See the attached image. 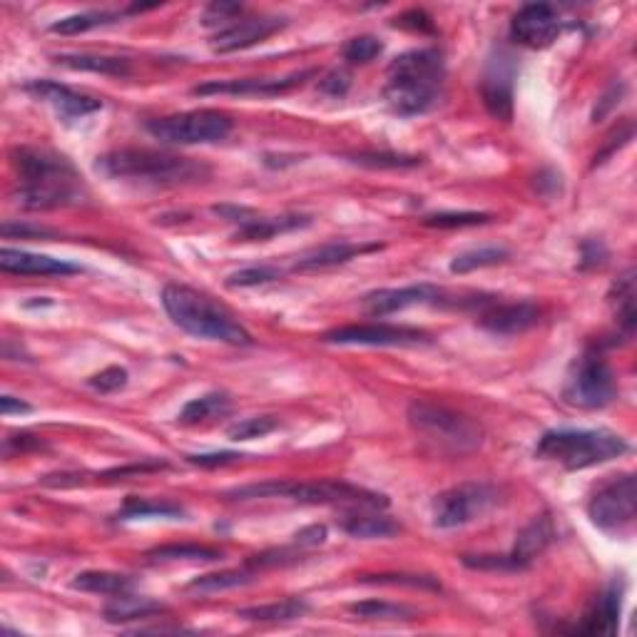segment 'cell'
I'll use <instances>...</instances> for the list:
<instances>
[{
    "label": "cell",
    "instance_id": "1",
    "mask_svg": "<svg viewBox=\"0 0 637 637\" xmlns=\"http://www.w3.org/2000/svg\"><path fill=\"white\" fill-rule=\"evenodd\" d=\"M18 202L25 210H63L85 200V182L68 157L48 147H18Z\"/></svg>",
    "mask_w": 637,
    "mask_h": 637
},
{
    "label": "cell",
    "instance_id": "2",
    "mask_svg": "<svg viewBox=\"0 0 637 637\" xmlns=\"http://www.w3.org/2000/svg\"><path fill=\"white\" fill-rule=\"evenodd\" d=\"M443 80L446 63L436 48L409 50L389 65L384 98L396 115H424L441 103Z\"/></svg>",
    "mask_w": 637,
    "mask_h": 637
},
{
    "label": "cell",
    "instance_id": "3",
    "mask_svg": "<svg viewBox=\"0 0 637 637\" xmlns=\"http://www.w3.org/2000/svg\"><path fill=\"white\" fill-rule=\"evenodd\" d=\"M162 304H165L170 319L197 339L222 341V344L232 346L252 344V336L239 324L237 317L197 289L185 287V284H167L162 289Z\"/></svg>",
    "mask_w": 637,
    "mask_h": 637
},
{
    "label": "cell",
    "instance_id": "4",
    "mask_svg": "<svg viewBox=\"0 0 637 637\" xmlns=\"http://www.w3.org/2000/svg\"><path fill=\"white\" fill-rule=\"evenodd\" d=\"M98 172L110 180L142 182V185H185L210 175L202 162L155 150H115L98 157Z\"/></svg>",
    "mask_w": 637,
    "mask_h": 637
},
{
    "label": "cell",
    "instance_id": "5",
    "mask_svg": "<svg viewBox=\"0 0 637 637\" xmlns=\"http://www.w3.org/2000/svg\"><path fill=\"white\" fill-rule=\"evenodd\" d=\"M628 451V441L613 431L590 428H555L543 433L535 446V458L563 466L565 471H583L600 466Z\"/></svg>",
    "mask_w": 637,
    "mask_h": 637
},
{
    "label": "cell",
    "instance_id": "6",
    "mask_svg": "<svg viewBox=\"0 0 637 637\" xmlns=\"http://www.w3.org/2000/svg\"><path fill=\"white\" fill-rule=\"evenodd\" d=\"M229 498H292L297 503H312V506H349V508H386V496L371 493L366 488H356L341 481H269L254 483V486L229 491Z\"/></svg>",
    "mask_w": 637,
    "mask_h": 637
},
{
    "label": "cell",
    "instance_id": "7",
    "mask_svg": "<svg viewBox=\"0 0 637 637\" xmlns=\"http://www.w3.org/2000/svg\"><path fill=\"white\" fill-rule=\"evenodd\" d=\"M409 424L416 436L424 438L433 448L458 453V456L478 451L486 438L483 426L476 419L431 401H414L409 406Z\"/></svg>",
    "mask_w": 637,
    "mask_h": 637
},
{
    "label": "cell",
    "instance_id": "8",
    "mask_svg": "<svg viewBox=\"0 0 637 637\" xmlns=\"http://www.w3.org/2000/svg\"><path fill=\"white\" fill-rule=\"evenodd\" d=\"M147 132L165 145H210L232 132V120L219 110H192L150 120Z\"/></svg>",
    "mask_w": 637,
    "mask_h": 637
},
{
    "label": "cell",
    "instance_id": "9",
    "mask_svg": "<svg viewBox=\"0 0 637 637\" xmlns=\"http://www.w3.org/2000/svg\"><path fill=\"white\" fill-rule=\"evenodd\" d=\"M565 401L578 409H605L618 396V384L608 361L598 351H585L573 364L563 389Z\"/></svg>",
    "mask_w": 637,
    "mask_h": 637
},
{
    "label": "cell",
    "instance_id": "10",
    "mask_svg": "<svg viewBox=\"0 0 637 637\" xmlns=\"http://www.w3.org/2000/svg\"><path fill=\"white\" fill-rule=\"evenodd\" d=\"M496 503L498 488L491 483H461V486L443 491L433 501V526L443 528V531L468 526L486 516Z\"/></svg>",
    "mask_w": 637,
    "mask_h": 637
},
{
    "label": "cell",
    "instance_id": "11",
    "mask_svg": "<svg viewBox=\"0 0 637 637\" xmlns=\"http://www.w3.org/2000/svg\"><path fill=\"white\" fill-rule=\"evenodd\" d=\"M588 516L600 531L605 533H628L637 516V486L633 473L613 478L598 488L588 503Z\"/></svg>",
    "mask_w": 637,
    "mask_h": 637
},
{
    "label": "cell",
    "instance_id": "12",
    "mask_svg": "<svg viewBox=\"0 0 637 637\" xmlns=\"http://www.w3.org/2000/svg\"><path fill=\"white\" fill-rule=\"evenodd\" d=\"M326 344L344 346H414L426 344L428 336L419 329L391 324H351L329 331L324 336Z\"/></svg>",
    "mask_w": 637,
    "mask_h": 637
},
{
    "label": "cell",
    "instance_id": "13",
    "mask_svg": "<svg viewBox=\"0 0 637 637\" xmlns=\"http://www.w3.org/2000/svg\"><path fill=\"white\" fill-rule=\"evenodd\" d=\"M511 35L526 48H548L560 35V15L553 5L531 3L523 5L511 20Z\"/></svg>",
    "mask_w": 637,
    "mask_h": 637
},
{
    "label": "cell",
    "instance_id": "14",
    "mask_svg": "<svg viewBox=\"0 0 637 637\" xmlns=\"http://www.w3.org/2000/svg\"><path fill=\"white\" fill-rule=\"evenodd\" d=\"M424 304H446V292L433 284H411L401 289H379L364 297V307L371 317H389V314L404 312L409 307H424Z\"/></svg>",
    "mask_w": 637,
    "mask_h": 637
},
{
    "label": "cell",
    "instance_id": "15",
    "mask_svg": "<svg viewBox=\"0 0 637 637\" xmlns=\"http://www.w3.org/2000/svg\"><path fill=\"white\" fill-rule=\"evenodd\" d=\"M25 93L48 103L63 120H80V117L103 110V100L78 93V90L55 83V80H30V83H25Z\"/></svg>",
    "mask_w": 637,
    "mask_h": 637
},
{
    "label": "cell",
    "instance_id": "16",
    "mask_svg": "<svg viewBox=\"0 0 637 637\" xmlns=\"http://www.w3.org/2000/svg\"><path fill=\"white\" fill-rule=\"evenodd\" d=\"M314 70L294 73L289 78H244V80H210L205 85H197L195 95H259V98H274V95L289 93L299 88L307 78H312Z\"/></svg>",
    "mask_w": 637,
    "mask_h": 637
},
{
    "label": "cell",
    "instance_id": "17",
    "mask_svg": "<svg viewBox=\"0 0 637 637\" xmlns=\"http://www.w3.org/2000/svg\"><path fill=\"white\" fill-rule=\"evenodd\" d=\"M287 25V20L277 18V15H262V18H244L232 23L229 28H222L210 40L214 53H234V50L252 48V45L262 43V40L272 38L274 33Z\"/></svg>",
    "mask_w": 637,
    "mask_h": 637
},
{
    "label": "cell",
    "instance_id": "18",
    "mask_svg": "<svg viewBox=\"0 0 637 637\" xmlns=\"http://www.w3.org/2000/svg\"><path fill=\"white\" fill-rule=\"evenodd\" d=\"M540 309L533 302H486L478 324L493 334H523L538 324Z\"/></svg>",
    "mask_w": 637,
    "mask_h": 637
},
{
    "label": "cell",
    "instance_id": "19",
    "mask_svg": "<svg viewBox=\"0 0 637 637\" xmlns=\"http://www.w3.org/2000/svg\"><path fill=\"white\" fill-rule=\"evenodd\" d=\"M0 269L8 274H23V277H68V274L80 272L78 264H70L65 259L10 247L0 252Z\"/></svg>",
    "mask_w": 637,
    "mask_h": 637
},
{
    "label": "cell",
    "instance_id": "20",
    "mask_svg": "<svg viewBox=\"0 0 637 637\" xmlns=\"http://www.w3.org/2000/svg\"><path fill=\"white\" fill-rule=\"evenodd\" d=\"M513 65L508 55H498V60H491L488 73L483 78V100L498 120H511L513 115Z\"/></svg>",
    "mask_w": 637,
    "mask_h": 637
},
{
    "label": "cell",
    "instance_id": "21",
    "mask_svg": "<svg viewBox=\"0 0 637 637\" xmlns=\"http://www.w3.org/2000/svg\"><path fill=\"white\" fill-rule=\"evenodd\" d=\"M553 538H555L553 518H550L548 513L535 516L533 521L523 528L521 535H518L516 548H513L511 553V560L513 565H516V570H526L540 553H545V548L553 543Z\"/></svg>",
    "mask_w": 637,
    "mask_h": 637
},
{
    "label": "cell",
    "instance_id": "22",
    "mask_svg": "<svg viewBox=\"0 0 637 637\" xmlns=\"http://www.w3.org/2000/svg\"><path fill=\"white\" fill-rule=\"evenodd\" d=\"M381 244H351V242H331L324 247L314 249V252L304 254L294 262L297 272H319V269L339 267V264L351 262V259L361 257L366 252H379Z\"/></svg>",
    "mask_w": 637,
    "mask_h": 637
},
{
    "label": "cell",
    "instance_id": "23",
    "mask_svg": "<svg viewBox=\"0 0 637 637\" xmlns=\"http://www.w3.org/2000/svg\"><path fill=\"white\" fill-rule=\"evenodd\" d=\"M344 531L354 538L376 540V538H394L401 533V526L394 518L379 513V508H359L344 521Z\"/></svg>",
    "mask_w": 637,
    "mask_h": 637
},
{
    "label": "cell",
    "instance_id": "24",
    "mask_svg": "<svg viewBox=\"0 0 637 637\" xmlns=\"http://www.w3.org/2000/svg\"><path fill=\"white\" fill-rule=\"evenodd\" d=\"M312 224V219L302 217V214H287V217H247V219H239V229H237V239H272L274 234H282V232H292V229L299 227H307Z\"/></svg>",
    "mask_w": 637,
    "mask_h": 637
},
{
    "label": "cell",
    "instance_id": "25",
    "mask_svg": "<svg viewBox=\"0 0 637 637\" xmlns=\"http://www.w3.org/2000/svg\"><path fill=\"white\" fill-rule=\"evenodd\" d=\"M620 620V593L615 588H610L608 593L600 595L598 603L593 605L588 615H585V623L578 625V633L588 635H610L618 630Z\"/></svg>",
    "mask_w": 637,
    "mask_h": 637
},
{
    "label": "cell",
    "instance_id": "26",
    "mask_svg": "<svg viewBox=\"0 0 637 637\" xmlns=\"http://www.w3.org/2000/svg\"><path fill=\"white\" fill-rule=\"evenodd\" d=\"M160 613H165V605L142 598V595H132V590L130 593L112 595V603H107L105 608V618L110 623H127V620H142Z\"/></svg>",
    "mask_w": 637,
    "mask_h": 637
},
{
    "label": "cell",
    "instance_id": "27",
    "mask_svg": "<svg viewBox=\"0 0 637 637\" xmlns=\"http://www.w3.org/2000/svg\"><path fill=\"white\" fill-rule=\"evenodd\" d=\"M147 558L152 563H214L222 558V550L197 543H172L150 550Z\"/></svg>",
    "mask_w": 637,
    "mask_h": 637
},
{
    "label": "cell",
    "instance_id": "28",
    "mask_svg": "<svg viewBox=\"0 0 637 637\" xmlns=\"http://www.w3.org/2000/svg\"><path fill=\"white\" fill-rule=\"evenodd\" d=\"M232 411V401H229L227 394H205V396H197L192 399L190 404H185V409L180 411V424L187 426H195V424H207V421L214 419H222Z\"/></svg>",
    "mask_w": 637,
    "mask_h": 637
},
{
    "label": "cell",
    "instance_id": "29",
    "mask_svg": "<svg viewBox=\"0 0 637 637\" xmlns=\"http://www.w3.org/2000/svg\"><path fill=\"white\" fill-rule=\"evenodd\" d=\"M309 610V605L299 598L282 600V603L269 605H254V608L237 610L239 618L249 620V623H289V620L302 618Z\"/></svg>",
    "mask_w": 637,
    "mask_h": 637
},
{
    "label": "cell",
    "instance_id": "30",
    "mask_svg": "<svg viewBox=\"0 0 637 637\" xmlns=\"http://www.w3.org/2000/svg\"><path fill=\"white\" fill-rule=\"evenodd\" d=\"M132 578L122 573H110V570H88V573L75 575L73 588L83 593L95 595H122L132 590Z\"/></svg>",
    "mask_w": 637,
    "mask_h": 637
},
{
    "label": "cell",
    "instance_id": "31",
    "mask_svg": "<svg viewBox=\"0 0 637 637\" xmlns=\"http://www.w3.org/2000/svg\"><path fill=\"white\" fill-rule=\"evenodd\" d=\"M257 578V570L254 568H244V570H219V573H207L200 575V578L192 580L187 585L190 593H202V595H212V593H224V590H234V588H244L252 580Z\"/></svg>",
    "mask_w": 637,
    "mask_h": 637
},
{
    "label": "cell",
    "instance_id": "32",
    "mask_svg": "<svg viewBox=\"0 0 637 637\" xmlns=\"http://www.w3.org/2000/svg\"><path fill=\"white\" fill-rule=\"evenodd\" d=\"M349 613L359 620H369V623H404V620H414L416 610L409 605L389 603V600H364V603H354Z\"/></svg>",
    "mask_w": 637,
    "mask_h": 637
},
{
    "label": "cell",
    "instance_id": "33",
    "mask_svg": "<svg viewBox=\"0 0 637 637\" xmlns=\"http://www.w3.org/2000/svg\"><path fill=\"white\" fill-rule=\"evenodd\" d=\"M610 304L615 307L620 326L625 331L635 329V269H625L610 289Z\"/></svg>",
    "mask_w": 637,
    "mask_h": 637
},
{
    "label": "cell",
    "instance_id": "34",
    "mask_svg": "<svg viewBox=\"0 0 637 637\" xmlns=\"http://www.w3.org/2000/svg\"><path fill=\"white\" fill-rule=\"evenodd\" d=\"M55 63L73 70H90V73L103 75H127L130 73V60L125 58H105V55H58Z\"/></svg>",
    "mask_w": 637,
    "mask_h": 637
},
{
    "label": "cell",
    "instance_id": "35",
    "mask_svg": "<svg viewBox=\"0 0 637 637\" xmlns=\"http://www.w3.org/2000/svg\"><path fill=\"white\" fill-rule=\"evenodd\" d=\"M511 257L508 249L503 247H481V249H468V252L458 254L451 262V272L453 274H468L476 272V269L483 267H496V264L506 262Z\"/></svg>",
    "mask_w": 637,
    "mask_h": 637
},
{
    "label": "cell",
    "instance_id": "36",
    "mask_svg": "<svg viewBox=\"0 0 637 637\" xmlns=\"http://www.w3.org/2000/svg\"><path fill=\"white\" fill-rule=\"evenodd\" d=\"M182 506L170 501H147V498H130L117 513V521H135V518H175L182 516Z\"/></svg>",
    "mask_w": 637,
    "mask_h": 637
},
{
    "label": "cell",
    "instance_id": "37",
    "mask_svg": "<svg viewBox=\"0 0 637 637\" xmlns=\"http://www.w3.org/2000/svg\"><path fill=\"white\" fill-rule=\"evenodd\" d=\"M117 15L115 13H105V10H93V13H78V15H68V18L58 20V23L50 25L53 33L60 35H78V33H88V30L100 28V25H110L115 23Z\"/></svg>",
    "mask_w": 637,
    "mask_h": 637
},
{
    "label": "cell",
    "instance_id": "38",
    "mask_svg": "<svg viewBox=\"0 0 637 637\" xmlns=\"http://www.w3.org/2000/svg\"><path fill=\"white\" fill-rule=\"evenodd\" d=\"M384 53V43L374 35H359V38H351L349 43L344 45L341 55L344 60H349L351 65H366L371 60H376L379 55Z\"/></svg>",
    "mask_w": 637,
    "mask_h": 637
},
{
    "label": "cell",
    "instance_id": "39",
    "mask_svg": "<svg viewBox=\"0 0 637 637\" xmlns=\"http://www.w3.org/2000/svg\"><path fill=\"white\" fill-rule=\"evenodd\" d=\"M491 214L483 212H441L431 214L424 219L426 227H438V229H453V227H476V224L491 222Z\"/></svg>",
    "mask_w": 637,
    "mask_h": 637
},
{
    "label": "cell",
    "instance_id": "40",
    "mask_svg": "<svg viewBox=\"0 0 637 637\" xmlns=\"http://www.w3.org/2000/svg\"><path fill=\"white\" fill-rule=\"evenodd\" d=\"M279 426V421L274 416H254V419L237 421L234 426H229V438L232 441H252V438H262L267 433H272Z\"/></svg>",
    "mask_w": 637,
    "mask_h": 637
},
{
    "label": "cell",
    "instance_id": "41",
    "mask_svg": "<svg viewBox=\"0 0 637 637\" xmlns=\"http://www.w3.org/2000/svg\"><path fill=\"white\" fill-rule=\"evenodd\" d=\"M351 162L364 167H389V170H396V167H416L421 165L419 157H404V155H389V152H359V155H349Z\"/></svg>",
    "mask_w": 637,
    "mask_h": 637
},
{
    "label": "cell",
    "instance_id": "42",
    "mask_svg": "<svg viewBox=\"0 0 637 637\" xmlns=\"http://www.w3.org/2000/svg\"><path fill=\"white\" fill-rule=\"evenodd\" d=\"M279 272L272 267H249L239 269L227 279V287H259V284L277 282Z\"/></svg>",
    "mask_w": 637,
    "mask_h": 637
},
{
    "label": "cell",
    "instance_id": "43",
    "mask_svg": "<svg viewBox=\"0 0 637 637\" xmlns=\"http://www.w3.org/2000/svg\"><path fill=\"white\" fill-rule=\"evenodd\" d=\"M242 10V5L237 3H212L207 5L205 15H202V23L224 25V28H229L232 23H237V15H242Z\"/></svg>",
    "mask_w": 637,
    "mask_h": 637
},
{
    "label": "cell",
    "instance_id": "44",
    "mask_svg": "<svg viewBox=\"0 0 637 637\" xmlns=\"http://www.w3.org/2000/svg\"><path fill=\"white\" fill-rule=\"evenodd\" d=\"M125 384H127V371L122 369V366H110V369L100 371V374H95L93 379H90V386L103 391V394L120 391Z\"/></svg>",
    "mask_w": 637,
    "mask_h": 637
},
{
    "label": "cell",
    "instance_id": "45",
    "mask_svg": "<svg viewBox=\"0 0 637 637\" xmlns=\"http://www.w3.org/2000/svg\"><path fill=\"white\" fill-rule=\"evenodd\" d=\"M371 583H391V585H411V588H431L438 590V583L421 575H376Z\"/></svg>",
    "mask_w": 637,
    "mask_h": 637
},
{
    "label": "cell",
    "instance_id": "46",
    "mask_svg": "<svg viewBox=\"0 0 637 637\" xmlns=\"http://www.w3.org/2000/svg\"><path fill=\"white\" fill-rule=\"evenodd\" d=\"M396 25H401V28L419 30V33H431L433 30V20L428 18L424 10H409V13H404L401 18H396Z\"/></svg>",
    "mask_w": 637,
    "mask_h": 637
},
{
    "label": "cell",
    "instance_id": "47",
    "mask_svg": "<svg viewBox=\"0 0 637 637\" xmlns=\"http://www.w3.org/2000/svg\"><path fill=\"white\" fill-rule=\"evenodd\" d=\"M349 85H351V78L349 73H344V70H334V73H329L324 80H321V90L334 95V98H341V95L349 90Z\"/></svg>",
    "mask_w": 637,
    "mask_h": 637
},
{
    "label": "cell",
    "instance_id": "48",
    "mask_svg": "<svg viewBox=\"0 0 637 637\" xmlns=\"http://www.w3.org/2000/svg\"><path fill=\"white\" fill-rule=\"evenodd\" d=\"M239 453H229V451H224V453H202V456H190L187 458V461L190 463H195V466H224V463H234V461H239Z\"/></svg>",
    "mask_w": 637,
    "mask_h": 637
},
{
    "label": "cell",
    "instance_id": "49",
    "mask_svg": "<svg viewBox=\"0 0 637 637\" xmlns=\"http://www.w3.org/2000/svg\"><path fill=\"white\" fill-rule=\"evenodd\" d=\"M3 234L5 237H10V234H20V237H53V232L45 227H25V224H20V227H13V224H3Z\"/></svg>",
    "mask_w": 637,
    "mask_h": 637
},
{
    "label": "cell",
    "instance_id": "50",
    "mask_svg": "<svg viewBox=\"0 0 637 637\" xmlns=\"http://www.w3.org/2000/svg\"><path fill=\"white\" fill-rule=\"evenodd\" d=\"M324 540H326V528L324 526H312V528H307V531L297 533V543L299 545H309V548H312V545H321Z\"/></svg>",
    "mask_w": 637,
    "mask_h": 637
},
{
    "label": "cell",
    "instance_id": "51",
    "mask_svg": "<svg viewBox=\"0 0 637 637\" xmlns=\"http://www.w3.org/2000/svg\"><path fill=\"white\" fill-rule=\"evenodd\" d=\"M0 411H3L5 416H10V414H28L30 404L13 399V396H3V399H0Z\"/></svg>",
    "mask_w": 637,
    "mask_h": 637
}]
</instances>
